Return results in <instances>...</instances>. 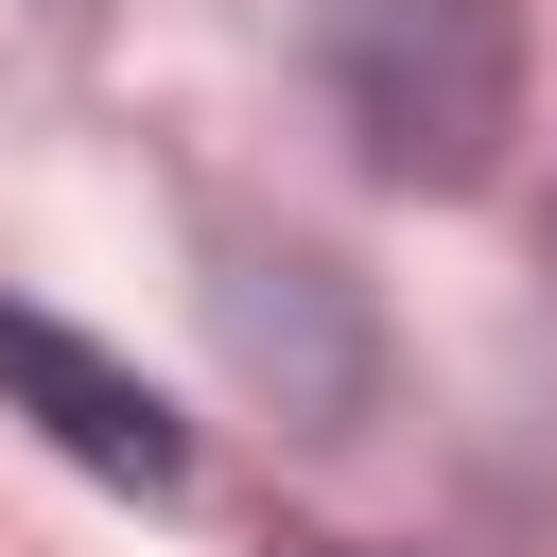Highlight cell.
<instances>
[{"instance_id":"obj_2","label":"cell","mask_w":557,"mask_h":557,"mask_svg":"<svg viewBox=\"0 0 557 557\" xmlns=\"http://www.w3.org/2000/svg\"><path fill=\"white\" fill-rule=\"evenodd\" d=\"M209 331H226V366H244L296 435L366 418V383H383V313H366V278L313 261V244H209Z\"/></svg>"},{"instance_id":"obj_3","label":"cell","mask_w":557,"mask_h":557,"mask_svg":"<svg viewBox=\"0 0 557 557\" xmlns=\"http://www.w3.org/2000/svg\"><path fill=\"white\" fill-rule=\"evenodd\" d=\"M0 400L70 453V470H104V487H139V505H174L191 487V435H174V400L122 366V348H87L70 313H17L0 296Z\"/></svg>"},{"instance_id":"obj_1","label":"cell","mask_w":557,"mask_h":557,"mask_svg":"<svg viewBox=\"0 0 557 557\" xmlns=\"http://www.w3.org/2000/svg\"><path fill=\"white\" fill-rule=\"evenodd\" d=\"M313 87L383 191H487L522 139V17L505 0H331Z\"/></svg>"},{"instance_id":"obj_4","label":"cell","mask_w":557,"mask_h":557,"mask_svg":"<svg viewBox=\"0 0 557 557\" xmlns=\"http://www.w3.org/2000/svg\"><path fill=\"white\" fill-rule=\"evenodd\" d=\"M278 557H331V540H278Z\"/></svg>"}]
</instances>
